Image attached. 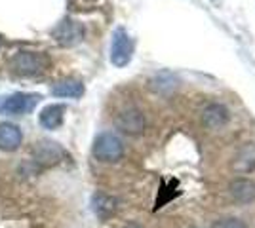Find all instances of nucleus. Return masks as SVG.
<instances>
[{
	"label": "nucleus",
	"mask_w": 255,
	"mask_h": 228,
	"mask_svg": "<svg viewBox=\"0 0 255 228\" xmlns=\"http://www.w3.org/2000/svg\"><path fill=\"white\" fill-rule=\"evenodd\" d=\"M92 152H94L96 160H99V162H118L124 156V143L118 135L111 133V131H105V133H99L96 137Z\"/></svg>",
	"instance_id": "obj_1"
},
{
	"label": "nucleus",
	"mask_w": 255,
	"mask_h": 228,
	"mask_svg": "<svg viewBox=\"0 0 255 228\" xmlns=\"http://www.w3.org/2000/svg\"><path fill=\"white\" fill-rule=\"evenodd\" d=\"M133 57V40L124 27H118L111 40V63L115 67H126Z\"/></svg>",
	"instance_id": "obj_2"
},
{
	"label": "nucleus",
	"mask_w": 255,
	"mask_h": 228,
	"mask_svg": "<svg viewBox=\"0 0 255 228\" xmlns=\"http://www.w3.org/2000/svg\"><path fill=\"white\" fill-rule=\"evenodd\" d=\"M48 63H50L48 57L44 54H38V52H21V54L15 55L13 61H11L13 71L23 76L40 75L48 67Z\"/></svg>",
	"instance_id": "obj_3"
},
{
	"label": "nucleus",
	"mask_w": 255,
	"mask_h": 228,
	"mask_svg": "<svg viewBox=\"0 0 255 228\" xmlns=\"http://www.w3.org/2000/svg\"><path fill=\"white\" fill-rule=\"evenodd\" d=\"M40 101V95L36 93H11L0 101V112L4 114H27L31 112L36 103Z\"/></svg>",
	"instance_id": "obj_4"
},
{
	"label": "nucleus",
	"mask_w": 255,
	"mask_h": 228,
	"mask_svg": "<svg viewBox=\"0 0 255 228\" xmlns=\"http://www.w3.org/2000/svg\"><path fill=\"white\" fill-rule=\"evenodd\" d=\"M53 38H55V42L65 46V48L76 46L84 40V27H82V23L67 17L53 29Z\"/></svg>",
	"instance_id": "obj_5"
},
{
	"label": "nucleus",
	"mask_w": 255,
	"mask_h": 228,
	"mask_svg": "<svg viewBox=\"0 0 255 228\" xmlns=\"http://www.w3.org/2000/svg\"><path fill=\"white\" fill-rule=\"evenodd\" d=\"M147 126V118L139 109H126L117 116V128L128 135H139Z\"/></svg>",
	"instance_id": "obj_6"
},
{
	"label": "nucleus",
	"mask_w": 255,
	"mask_h": 228,
	"mask_svg": "<svg viewBox=\"0 0 255 228\" xmlns=\"http://www.w3.org/2000/svg\"><path fill=\"white\" fill-rule=\"evenodd\" d=\"M231 120V110L223 103H210L202 110V124L208 130H221Z\"/></svg>",
	"instance_id": "obj_7"
},
{
	"label": "nucleus",
	"mask_w": 255,
	"mask_h": 228,
	"mask_svg": "<svg viewBox=\"0 0 255 228\" xmlns=\"http://www.w3.org/2000/svg\"><path fill=\"white\" fill-rule=\"evenodd\" d=\"M32 154H34V160L38 163H42V165H53V163H57L63 158V149L53 141H40L36 143Z\"/></svg>",
	"instance_id": "obj_8"
},
{
	"label": "nucleus",
	"mask_w": 255,
	"mask_h": 228,
	"mask_svg": "<svg viewBox=\"0 0 255 228\" xmlns=\"http://www.w3.org/2000/svg\"><path fill=\"white\" fill-rule=\"evenodd\" d=\"M21 141H23V133L15 124H10V122H2L0 124V151H6V152L17 151Z\"/></svg>",
	"instance_id": "obj_9"
},
{
	"label": "nucleus",
	"mask_w": 255,
	"mask_h": 228,
	"mask_svg": "<svg viewBox=\"0 0 255 228\" xmlns=\"http://www.w3.org/2000/svg\"><path fill=\"white\" fill-rule=\"evenodd\" d=\"M231 196L238 204H252L255 200V183L250 179H236L231 183Z\"/></svg>",
	"instance_id": "obj_10"
},
{
	"label": "nucleus",
	"mask_w": 255,
	"mask_h": 228,
	"mask_svg": "<svg viewBox=\"0 0 255 228\" xmlns=\"http://www.w3.org/2000/svg\"><path fill=\"white\" fill-rule=\"evenodd\" d=\"M52 93L55 97H69V99L82 97L84 84L80 80H75V78H65V80H59V82L53 84Z\"/></svg>",
	"instance_id": "obj_11"
},
{
	"label": "nucleus",
	"mask_w": 255,
	"mask_h": 228,
	"mask_svg": "<svg viewBox=\"0 0 255 228\" xmlns=\"http://www.w3.org/2000/svg\"><path fill=\"white\" fill-rule=\"evenodd\" d=\"M63 116H65V107L63 105H48L44 107L40 116H38V122L44 130H57L61 124H63Z\"/></svg>",
	"instance_id": "obj_12"
},
{
	"label": "nucleus",
	"mask_w": 255,
	"mask_h": 228,
	"mask_svg": "<svg viewBox=\"0 0 255 228\" xmlns=\"http://www.w3.org/2000/svg\"><path fill=\"white\" fill-rule=\"evenodd\" d=\"M92 204H94V211H96L101 219L113 215L115 209H117V200L107 194H101V192L94 196V202H92Z\"/></svg>",
	"instance_id": "obj_13"
},
{
	"label": "nucleus",
	"mask_w": 255,
	"mask_h": 228,
	"mask_svg": "<svg viewBox=\"0 0 255 228\" xmlns=\"http://www.w3.org/2000/svg\"><path fill=\"white\" fill-rule=\"evenodd\" d=\"M212 228H246V225L242 221L234 217H227V219H219L212 225Z\"/></svg>",
	"instance_id": "obj_14"
},
{
	"label": "nucleus",
	"mask_w": 255,
	"mask_h": 228,
	"mask_svg": "<svg viewBox=\"0 0 255 228\" xmlns=\"http://www.w3.org/2000/svg\"><path fill=\"white\" fill-rule=\"evenodd\" d=\"M128 228H139V227H128Z\"/></svg>",
	"instance_id": "obj_15"
},
{
	"label": "nucleus",
	"mask_w": 255,
	"mask_h": 228,
	"mask_svg": "<svg viewBox=\"0 0 255 228\" xmlns=\"http://www.w3.org/2000/svg\"><path fill=\"white\" fill-rule=\"evenodd\" d=\"M0 44H2V40H0Z\"/></svg>",
	"instance_id": "obj_16"
}]
</instances>
